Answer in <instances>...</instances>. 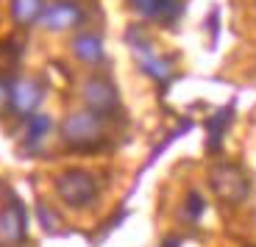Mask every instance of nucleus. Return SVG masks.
Segmentation results:
<instances>
[{
  "label": "nucleus",
  "instance_id": "nucleus-1",
  "mask_svg": "<svg viewBox=\"0 0 256 247\" xmlns=\"http://www.w3.org/2000/svg\"><path fill=\"white\" fill-rule=\"evenodd\" d=\"M56 195L70 209H90L98 200V181L86 170H64L56 175Z\"/></svg>",
  "mask_w": 256,
  "mask_h": 247
},
{
  "label": "nucleus",
  "instance_id": "nucleus-2",
  "mask_svg": "<svg viewBox=\"0 0 256 247\" xmlns=\"http://www.w3.org/2000/svg\"><path fill=\"white\" fill-rule=\"evenodd\" d=\"M62 139L70 147L78 150H86V147H95L103 139V120L98 111L92 108H84V111H72L67 114V120L62 122Z\"/></svg>",
  "mask_w": 256,
  "mask_h": 247
},
{
  "label": "nucleus",
  "instance_id": "nucleus-3",
  "mask_svg": "<svg viewBox=\"0 0 256 247\" xmlns=\"http://www.w3.org/2000/svg\"><path fill=\"white\" fill-rule=\"evenodd\" d=\"M209 184H212V189H214V195L228 206H240L250 192L248 175H245L237 164H228V161L212 167L209 170Z\"/></svg>",
  "mask_w": 256,
  "mask_h": 247
},
{
  "label": "nucleus",
  "instance_id": "nucleus-4",
  "mask_svg": "<svg viewBox=\"0 0 256 247\" xmlns=\"http://www.w3.org/2000/svg\"><path fill=\"white\" fill-rule=\"evenodd\" d=\"M81 19H84V14L72 0H58V3H50V6L42 8L39 25L50 33H64V31H70V28L81 25Z\"/></svg>",
  "mask_w": 256,
  "mask_h": 247
},
{
  "label": "nucleus",
  "instance_id": "nucleus-5",
  "mask_svg": "<svg viewBox=\"0 0 256 247\" xmlns=\"http://www.w3.org/2000/svg\"><path fill=\"white\" fill-rule=\"evenodd\" d=\"M81 97H84V103H86V108L98 111L100 117L117 108V89H114V83L106 81V78H86L84 86H81Z\"/></svg>",
  "mask_w": 256,
  "mask_h": 247
},
{
  "label": "nucleus",
  "instance_id": "nucleus-6",
  "mask_svg": "<svg viewBox=\"0 0 256 247\" xmlns=\"http://www.w3.org/2000/svg\"><path fill=\"white\" fill-rule=\"evenodd\" d=\"M39 100H42V89H39V83L31 81V78H20V81H14L12 86H8V103H12V108L17 114L31 117L34 111H36Z\"/></svg>",
  "mask_w": 256,
  "mask_h": 247
},
{
  "label": "nucleus",
  "instance_id": "nucleus-7",
  "mask_svg": "<svg viewBox=\"0 0 256 247\" xmlns=\"http://www.w3.org/2000/svg\"><path fill=\"white\" fill-rule=\"evenodd\" d=\"M26 239V211L20 209V203H8L0 211V245L17 247Z\"/></svg>",
  "mask_w": 256,
  "mask_h": 247
},
{
  "label": "nucleus",
  "instance_id": "nucleus-8",
  "mask_svg": "<svg viewBox=\"0 0 256 247\" xmlns=\"http://www.w3.org/2000/svg\"><path fill=\"white\" fill-rule=\"evenodd\" d=\"M70 50L76 53L78 61L98 64V61H103V39L98 33H78L70 42Z\"/></svg>",
  "mask_w": 256,
  "mask_h": 247
},
{
  "label": "nucleus",
  "instance_id": "nucleus-9",
  "mask_svg": "<svg viewBox=\"0 0 256 247\" xmlns=\"http://www.w3.org/2000/svg\"><path fill=\"white\" fill-rule=\"evenodd\" d=\"M134 47H136V56H140L142 70H145L148 75H154L156 81H164V78L170 75V67H167V61L156 56V53L150 50L148 44H142V47H140V44H134Z\"/></svg>",
  "mask_w": 256,
  "mask_h": 247
},
{
  "label": "nucleus",
  "instance_id": "nucleus-10",
  "mask_svg": "<svg viewBox=\"0 0 256 247\" xmlns=\"http://www.w3.org/2000/svg\"><path fill=\"white\" fill-rule=\"evenodd\" d=\"M42 8H45L42 0H12V17H14V22H20V25L39 22Z\"/></svg>",
  "mask_w": 256,
  "mask_h": 247
},
{
  "label": "nucleus",
  "instance_id": "nucleus-11",
  "mask_svg": "<svg viewBox=\"0 0 256 247\" xmlns=\"http://www.w3.org/2000/svg\"><path fill=\"white\" fill-rule=\"evenodd\" d=\"M53 122L48 114H31L28 117V125H26V145L36 147L48 139V133H50Z\"/></svg>",
  "mask_w": 256,
  "mask_h": 247
},
{
  "label": "nucleus",
  "instance_id": "nucleus-12",
  "mask_svg": "<svg viewBox=\"0 0 256 247\" xmlns=\"http://www.w3.org/2000/svg\"><path fill=\"white\" fill-rule=\"evenodd\" d=\"M228 120H231V108H223V111H218L209 120V150H220V142H223Z\"/></svg>",
  "mask_w": 256,
  "mask_h": 247
},
{
  "label": "nucleus",
  "instance_id": "nucleus-13",
  "mask_svg": "<svg viewBox=\"0 0 256 247\" xmlns=\"http://www.w3.org/2000/svg\"><path fill=\"white\" fill-rule=\"evenodd\" d=\"M17 61H20L17 42H12V39L0 42V70H12V67H17Z\"/></svg>",
  "mask_w": 256,
  "mask_h": 247
},
{
  "label": "nucleus",
  "instance_id": "nucleus-14",
  "mask_svg": "<svg viewBox=\"0 0 256 247\" xmlns=\"http://www.w3.org/2000/svg\"><path fill=\"white\" fill-rule=\"evenodd\" d=\"M204 209H206V200H204V195H200V192H190V195H186V203H184V211H186V217H190V220H200V214H204Z\"/></svg>",
  "mask_w": 256,
  "mask_h": 247
},
{
  "label": "nucleus",
  "instance_id": "nucleus-15",
  "mask_svg": "<svg viewBox=\"0 0 256 247\" xmlns=\"http://www.w3.org/2000/svg\"><path fill=\"white\" fill-rule=\"evenodd\" d=\"M176 245H178L176 239H167V242H164V247H176Z\"/></svg>",
  "mask_w": 256,
  "mask_h": 247
}]
</instances>
